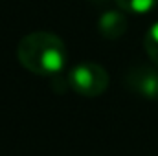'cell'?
I'll use <instances>...</instances> for the list:
<instances>
[{
    "label": "cell",
    "instance_id": "3957f363",
    "mask_svg": "<svg viewBox=\"0 0 158 156\" xmlns=\"http://www.w3.org/2000/svg\"><path fill=\"white\" fill-rule=\"evenodd\" d=\"M127 84L143 97L158 99V68L138 66L131 70L127 76Z\"/></svg>",
    "mask_w": 158,
    "mask_h": 156
},
{
    "label": "cell",
    "instance_id": "277c9868",
    "mask_svg": "<svg viewBox=\"0 0 158 156\" xmlns=\"http://www.w3.org/2000/svg\"><path fill=\"white\" fill-rule=\"evenodd\" d=\"M98 30L105 39L116 40L127 30V17L121 11H107V13H103L99 17Z\"/></svg>",
    "mask_w": 158,
    "mask_h": 156
},
{
    "label": "cell",
    "instance_id": "7a4b0ae2",
    "mask_svg": "<svg viewBox=\"0 0 158 156\" xmlns=\"http://www.w3.org/2000/svg\"><path fill=\"white\" fill-rule=\"evenodd\" d=\"M109 74L98 63H81L68 74V86L85 97H98L109 88Z\"/></svg>",
    "mask_w": 158,
    "mask_h": 156
},
{
    "label": "cell",
    "instance_id": "6da1fadb",
    "mask_svg": "<svg viewBox=\"0 0 158 156\" xmlns=\"http://www.w3.org/2000/svg\"><path fill=\"white\" fill-rule=\"evenodd\" d=\"M66 46L50 31H33L22 37L17 46L19 63L31 74L55 76L66 64Z\"/></svg>",
    "mask_w": 158,
    "mask_h": 156
},
{
    "label": "cell",
    "instance_id": "8992f818",
    "mask_svg": "<svg viewBox=\"0 0 158 156\" xmlns=\"http://www.w3.org/2000/svg\"><path fill=\"white\" fill-rule=\"evenodd\" d=\"M143 46H145V53L147 57L153 61V64L158 68V22L149 28V31L145 33L143 39Z\"/></svg>",
    "mask_w": 158,
    "mask_h": 156
},
{
    "label": "cell",
    "instance_id": "5b68a950",
    "mask_svg": "<svg viewBox=\"0 0 158 156\" xmlns=\"http://www.w3.org/2000/svg\"><path fill=\"white\" fill-rule=\"evenodd\" d=\"M116 4L123 9V13L132 15H145L158 7V0H116Z\"/></svg>",
    "mask_w": 158,
    "mask_h": 156
}]
</instances>
